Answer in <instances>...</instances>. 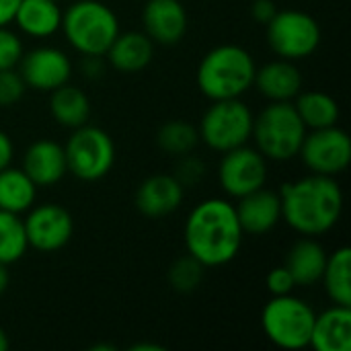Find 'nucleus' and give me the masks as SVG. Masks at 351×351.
Returning <instances> with one entry per match:
<instances>
[{"label": "nucleus", "instance_id": "nucleus-35", "mask_svg": "<svg viewBox=\"0 0 351 351\" xmlns=\"http://www.w3.org/2000/svg\"><path fill=\"white\" fill-rule=\"evenodd\" d=\"M12 156H14L12 140L8 138V134H6V132H2V130H0V171H2V169H6V167L10 165Z\"/></svg>", "mask_w": 351, "mask_h": 351}, {"label": "nucleus", "instance_id": "nucleus-31", "mask_svg": "<svg viewBox=\"0 0 351 351\" xmlns=\"http://www.w3.org/2000/svg\"><path fill=\"white\" fill-rule=\"evenodd\" d=\"M23 56V43L16 33H12L6 25L0 27V70L16 68Z\"/></svg>", "mask_w": 351, "mask_h": 351}, {"label": "nucleus", "instance_id": "nucleus-28", "mask_svg": "<svg viewBox=\"0 0 351 351\" xmlns=\"http://www.w3.org/2000/svg\"><path fill=\"white\" fill-rule=\"evenodd\" d=\"M197 142H199L197 128H193L191 123H187L183 119H173V121L162 123L156 134L158 148L162 152L175 154V156L191 154V150L197 146Z\"/></svg>", "mask_w": 351, "mask_h": 351}, {"label": "nucleus", "instance_id": "nucleus-21", "mask_svg": "<svg viewBox=\"0 0 351 351\" xmlns=\"http://www.w3.org/2000/svg\"><path fill=\"white\" fill-rule=\"evenodd\" d=\"M327 257L329 255H327L325 247L319 241L306 237L292 245L284 265L292 274L296 286L308 288V286H315L321 282V276L327 265Z\"/></svg>", "mask_w": 351, "mask_h": 351}, {"label": "nucleus", "instance_id": "nucleus-36", "mask_svg": "<svg viewBox=\"0 0 351 351\" xmlns=\"http://www.w3.org/2000/svg\"><path fill=\"white\" fill-rule=\"evenodd\" d=\"M19 2L21 0H0V27L12 23Z\"/></svg>", "mask_w": 351, "mask_h": 351}, {"label": "nucleus", "instance_id": "nucleus-37", "mask_svg": "<svg viewBox=\"0 0 351 351\" xmlns=\"http://www.w3.org/2000/svg\"><path fill=\"white\" fill-rule=\"evenodd\" d=\"M8 284H10V274H8V265L0 263V294H4V292H6Z\"/></svg>", "mask_w": 351, "mask_h": 351}, {"label": "nucleus", "instance_id": "nucleus-34", "mask_svg": "<svg viewBox=\"0 0 351 351\" xmlns=\"http://www.w3.org/2000/svg\"><path fill=\"white\" fill-rule=\"evenodd\" d=\"M276 12H278V8H276V2L274 0H253V4H251L253 19L259 21V23H263V25H267L274 19Z\"/></svg>", "mask_w": 351, "mask_h": 351}, {"label": "nucleus", "instance_id": "nucleus-23", "mask_svg": "<svg viewBox=\"0 0 351 351\" xmlns=\"http://www.w3.org/2000/svg\"><path fill=\"white\" fill-rule=\"evenodd\" d=\"M49 113L51 117L70 130L84 125L90 117V99L88 95L72 84H62L49 93Z\"/></svg>", "mask_w": 351, "mask_h": 351}, {"label": "nucleus", "instance_id": "nucleus-38", "mask_svg": "<svg viewBox=\"0 0 351 351\" xmlns=\"http://www.w3.org/2000/svg\"><path fill=\"white\" fill-rule=\"evenodd\" d=\"M8 335H6V331L4 329H0V351H6L8 350Z\"/></svg>", "mask_w": 351, "mask_h": 351}, {"label": "nucleus", "instance_id": "nucleus-20", "mask_svg": "<svg viewBox=\"0 0 351 351\" xmlns=\"http://www.w3.org/2000/svg\"><path fill=\"white\" fill-rule=\"evenodd\" d=\"M109 64L123 74H134L144 70L154 58V41L140 31L119 33L109 45L107 53Z\"/></svg>", "mask_w": 351, "mask_h": 351}, {"label": "nucleus", "instance_id": "nucleus-14", "mask_svg": "<svg viewBox=\"0 0 351 351\" xmlns=\"http://www.w3.org/2000/svg\"><path fill=\"white\" fill-rule=\"evenodd\" d=\"M144 33L160 45H175L187 33V10L179 0H148L142 12Z\"/></svg>", "mask_w": 351, "mask_h": 351}, {"label": "nucleus", "instance_id": "nucleus-26", "mask_svg": "<svg viewBox=\"0 0 351 351\" xmlns=\"http://www.w3.org/2000/svg\"><path fill=\"white\" fill-rule=\"evenodd\" d=\"M351 249L339 247L335 253L327 257L325 271L321 276V282L325 284L327 296L333 304L351 306Z\"/></svg>", "mask_w": 351, "mask_h": 351}, {"label": "nucleus", "instance_id": "nucleus-10", "mask_svg": "<svg viewBox=\"0 0 351 351\" xmlns=\"http://www.w3.org/2000/svg\"><path fill=\"white\" fill-rule=\"evenodd\" d=\"M298 156L311 173L335 177L351 162V140L346 130L337 125L306 132Z\"/></svg>", "mask_w": 351, "mask_h": 351}, {"label": "nucleus", "instance_id": "nucleus-33", "mask_svg": "<svg viewBox=\"0 0 351 351\" xmlns=\"http://www.w3.org/2000/svg\"><path fill=\"white\" fill-rule=\"evenodd\" d=\"M177 171H179V173H177V181H179L183 187H191V185H195V183L204 177L206 167L202 165V160H197V158L185 154Z\"/></svg>", "mask_w": 351, "mask_h": 351}, {"label": "nucleus", "instance_id": "nucleus-1", "mask_svg": "<svg viewBox=\"0 0 351 351\" xmlns=\"http://www.w3.org/2000/svg\"><path fill=\"white\" fill-rule=\"evenodd\" d=\"M243 228L234 204L210 197L197 204L185 222V247L206 267L230 263L243 245Z\"/></svg>", "mask_w": 351, "mask_h": 351}, {"label": "nucleus", "instance_id": "nucleus-19", "mask_svg": "<svg viewBox=\"0 0 351 351\" xmlns=\"http://www.w3.org/2000/svg\"><path fill=\"white\" fill-rule=\"evenodd\" d=\"M308 348L317 351H350L351 306L333 304V308L317 315Z\"/></svg>", "mask_w": 351, "mask_h": 351}, {"label": "nucleus", "instance_id": "nucleus-5", "mask_svg": "<svg viewBox=\"0 0 351 351\" xmlns=\"http://www.w3.org/2000/svg\"><path fill=\"white\" fill-rule=\"evenodd\" d=\"M304 136L306 125L290 101H271L253 119L251 138L267 160H292L298 156Z\"/></svg>", "mask_w": 351, "mask_h": 351}, {"label": "nucleus", "instance_id": "nucleus-7", "mask_svg": "<svg viewBox=\"0 0 351 351\" xmlns=\"http://www.w3.org/2000/svg\"><path fill=\"white\" fill-rule=\"evenodd\" d=\"M253 113L241 99L212 101L206 109L197 134L206 146L216 152H228L245 146L253 134Z\"/></svg>", "mask_w": 351, "mask_h": 351}, {"label": "nucleus", "instance_id": "nucleus-12", "mask_svg": "<svg viewBox=\"0 0 351 351\" xmlns=\"http://www.w3.org/2000/svg\"><path fill=\"white\" fill-rule=\"evenodd\" d=\"M27 212L23 226L29 247L41 253H53L68 245L74 232V222L66 208L58 204H41Z\"/></svg>", "mask_w": 351, "mask_h": 351}, {"label": "nucleus", "instance_id": "nucleus-4", "mask_svg": "<svg viewBox=\"0 0 351 351\" xmlns=\"http://www.w3.org/2000/svg\"><path fill=\"white\" fill-rule=\"evenodd\" d=\"M68 43L82 56H105L119 35L115 12L99 0H78L62 12V27Z\"/></svg>", "mask_w": 351, "mask_h": 351}, {"label": "nucleus", "instance_id": "nucleus-15", "mask_svg": "<svg viewBox=\"0 0 351 351\" xmlns=\"http://www.w3.org/2000/svg\"><path fill=\"white\" fill-rule=\"evenodd\" d=\"M234 210L245 234H265L274 230L282 220L280 193L269 191L265 187L239 197Z\"/></svg>", "mask_w": 351, "mask_h": 351}, {"label": "nucleus", "instance_id": "nucleus-3", "mask_svg": "<svg viewBox=\"0 0 351 351\" xmlns=\"http://www.w3.org/2000/svg\"><path fill=\"white\" fill-rule=\"evenodd\" d=\"M253 56L234 43H224L210 49L197 66V88L210 101L241 99L255 80Z\"/></svg>", "mask_w": 351, "mask_h": 351}, {"label": "nucleus", "instance_id": "nucleus-27", "mask_svg": "<svg viewBox=\"0 0 351 351\" xmlns=\"http://www.w3.org/2000/svg\"><path fill=\"white\" fill-rule=\"evenodd\" d=\"M29 249L23 220L19 214L0 210V263H16Z\"/></svg>", "mask_w": 351, "mask_h": 351}, {"label": "nucleus", "instance_id": "nucleus-17", "mask_svg": "<svg viewBox=\"0 0 351 351\" xmlns=\"http://www.w3.org/2000/svg\"><path fill=\"white\" fill-rule=\"evenodd\" d=\"M23 171L37 187L56 185L68 173L66 152L53 140L33 142L23 156Z\"/></svg>", "mask_w": 351, "mask_h": 351}, {"label": "nucleus", "instance_id": "nucleus-32", "mask_svg": "<svg viewBox=\"0 0 351 351\" xmlns=\"http://www.w3.org/2000/svg\"><path fill=\"white\" fill-rule=\"evenodd\" d=\"M265 286L269 290L271 296H284V294H292L294 288H296V282L292 278V274L288 271L286 265H280V267H274L267 278H265Z\"/></svg>", "mask_w": 351, "mask_h": 351}, {"label": "nucleus", "instance_id": "nucleus-6", "mask_svg": "<svg viewBox=\"0 0 351 351\" xmlns=\"http://www.w3.org/2000/svg\"><path fill=\"white\" fill-rule=\"evenodd\" d=\"M315 317V311L292 294L271 296L261 311V329L282 350H304L311 343Z\"/></svg>", "mask_w": 351, "mask_h": 351}, {"label": "nucleus", "instance_id": "nucleus-18", "mask_svg": "<svg viewBox=\"0 0 351 351\" xmlns=\"http://www.w3.org/2000/svg\"><path fill=\"white\" fill-rule=\"evenodd\" d=\"M253 84L271 101H292L302 90V74L292 60H274L255 72Z\"/></svg>", "mask_w": 351, "mask_h": 351}, {"label": "nucleus", "instance_id": "nucleus-2", "mask_svg": "<svg viewBox=\"0 0 351 351\" xmlns=\"http://www.w3.org/2000/svg\"><path fill=\"white\" fill-rule=\"evenodd\" d=\"M282 220L304 237L329 232L341 218L343 193L335 177L308 175L280 189Z\"/></svg>", "mask_w": 351, "mask_h": 351}, {"label": "nucleus", "instance_id": "nucleus-16", "mask_svg": "<svg viewBox=\"0 0 351 351\" xmlns=\"http://www.w3.org/2000/svg\"><path fill=\"white\" fill-rule=\"evenodd\" d=\"M185 187L173 175H152L136 191V208L148 218H162L179 210Z\"/></svg>", "mask_w": 351, "mask_h": 351}, {"label": "nucleus", "instance_id": "nucleus-9", "mask_svg": "<svg viewBox=\"0 0 351 351\" xmlns=\"http://www.w3.org/2000/svg\"><path fill=\"white\" fill-rule=\"evenodd\" d=\"M265 27L271 51L284 60H304L321 45V27L317 19L304 10H278Z\"/></svg>", "mask_w": 351, "mask_h": 351}, {"label": "nucleus", "instance_id": "nucleus-8", "mask_svg": "<svg viewBox=\"0 0 351 351\" xmlns=\"http://www.w3.org/2000/svg\"><path fill=\"white\" fill-rule=\"evenodd\" d=\"M68 171L80 181L103 179L115 162V144L111 136L97 125H80L72 130L66 146Z\"/></svg>", "mask_w": 351, "mask_h": 351}, {"label": "nucleus", "instance_id": "nucleus-25", "mask_svg": "<svg viewBox=\"0 0 351 351\" xmlns=\"http://www.w3.org/2000/svg\"><path fill=\"white\" fill-rule=\"evenodd\" d=\"M302 123L306 125V130H321V128H329V125H337L339 119V105L337 101L321 90H306V93H298L296 95V103H294Z\"/></svg>", "mask_w": 351, "mask_h": 351}, {"label": "nucleus", "instance_id": "nucleus-24", "mask_svg": "<svg viewBox=\"0 0 351 351\" xmlns=\"http://www.w3.org/2000/svg\"><path fill=\"white\" fill-rule=\"evenodd\" d=\"M37 197V185L27 177L23 169L10 165L0 171V210L23 214L33 208Z\"/></svg>", "mask_w": 351, "mask_h": 351}, {"label": "nucleus", "instance_id": "nucleus-30", "mask_svg": "<svg viewBox=\"0 0 351 351\" xmlns=\"http://www.w3.org/2000/svg\"><path fill=\"white\" fill-rule=\"evenodd\" d=\"M27 90L25 80L21 78L19 70L6 68L0 70V107H12L16 105Z\"/></svg>", "mask_w": 351, "mask_h": 351}, {"label": "nucleus", "instance_id": "nucleus-22", "mask_svg": "<svg viewBox=\"0 0 351 351\" xmlns=\"http://www.w3.org/2000/svg\"><path fill=\"white\" fill-rule=\"evenodd\" d=\"M12 21L29 37H49L62 27V10L58 0H21Z\"/></svg>", "mask_w": 351, "mask_h": 351}, {"label": "nucleus", "instance_id": "nucleus-29", "mask_svg": "<svg viewBox=\"0 0 351 351\" xmlns=\"http://www.w3.org/2000/svg\"><path fill=\"white\" fill-rule=\"evenodd\" d=\"M204 274H206V265L199 263L195 257H191L189 253L181 259H177L171 269H169V284L173 290L177 292H193L202 280H204Z\"/></svg>", "mask_w": 351, "mask_h": 351}, {"label": "nucleus", "instance_id": "nucleus-11", "mask_svg": "<svg viewBox=\"0 0 351 351\" xmlns=\"http://www.w3.org/2000/svg\"><path fill=\"white\" fill-rule=\"evenodd\" d=\"M222 154L224 156L218 167V179L228 195L239 199L255 189L265 187L267 158L257 148H249L245 144Z\"/></svg>", "mask_w": 351, "mask_h": 351}, {"label": "nucleus", "instance_id": "nucleus-13", "mask_svg": "<svg viewBox=\"0 0 351 351\" xmlns=\"http://www.w3.org/2000/svg\"><path fill=\"white\" fill-rule=\"evenodd\" d=\"M16 66L27 88L43 93H51L53 88L66 84L72 76L70 58L62 49L49 45H41L23 53Z\"/></svg>", "mask_w": 351, "mask_h": 351}]
</instances>
